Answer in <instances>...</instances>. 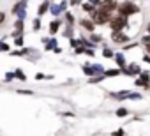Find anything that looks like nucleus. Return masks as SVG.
Listing matches in <instances>:
<instances>
[{
    "label": "nucleus",
    "mask_w": 150,
    "mask_h": 136,
    "mask_svg": "<svg viewBox=\"0 0 150 136\" xmlns=\"http://www.w3.org/2000/svg\"><path fill=\"white\" fill-rule=\"evenodd\" d=\"M120 14H125V16H131V14H136L139 13V7L132 2V0H125V2L118 4V9H117Z\"/></svg>",
    "instance_id": "7ed1b4c3"
},
{
    "label": "nucleus",
    "mask_w": 150,
    "mask_h": 136,
    "mask_svg": "<svg viewBox=\"0 0 150 136\" xmlns=\"http://www.w3.org/2000/svg\"><path fill=\"white\" fill-rule=\"evenodd\" d=\"M4 20H6V13H0V23H4Z\"/></svg>",
    "instance_id": "2f4dec72"
},
{
    "label": "nucleus",
    "mask_w": 150,
    "mask_h": 136,
    "mask_svg": "<svg viewBox=\"0 0 150 136\" xmlns=\"http://www.w3.org/2000/svg\"><path fill=\"white\" fill-rule=\"evenodd\" d=\"M18 92H20V94H28V96H30V94H34L32 90H18Z\"/></svg>",
    "instance_id": "c756f323"
},
{
    "label": "nucleus",
    "mask_w": 150,
    "mask_h": 136,
    "mask_svg": "<svg viewBox=\"0 0 150 136\" xmlns=\"http://www.w3.org/2000/svg\"><path fill=\"white\" fill-rule=\"evenodd\" d=\"M50 9H51V13H53L55 16H58V14H60V6H53V4H51V7H50Z\"/></svg>",
    "instance_id": "dca6fc26"
},
{
    "label": "nucleus",
    "mask_w": 150,
    "mask_h": 136,
    "mask_svg": "<svg viewBox=\"0 0 150 136\" xmlns=\"http://www.w3.org/2000/svg\"><path fill=\"white\" fill-rule=\"evenodd\" d=\"M67 6H69V0H62V2H60V11H65Z\"/></svg>",
    "instance_id": "5701e85b"
},
{
    "label": "nucleus",
    "mask_w": 150,
    "mask_h": 136,
    "mask_svg": "<svg viewBox=\"0 0 150 136\" xmlns=\"http://www.w3.org/2000/svg\"><path fill=\"white\" fill-rule=\"evenodd\" d=\"M35 78H37V80H44V78H48V76H44V74H41V73H39V74L35 76Z\"/></svg>",
    "instance_id": "473e14b6"
},
{
    "label": "nucleus",
    "mask_w": 150,
    "mask_h": 136,
    "mask_svg": "<svg viewBox=\"0 0 150 136\" xmlns=\"http://www.w3.org/2000/svg\"><path fill=\"white\" fill-rule=\"evenodd\" d=\"M14 28H16V30H23V20H20V18H18V20H16V23H14Z\"/></svg>",
    "instance_id": "f3484780"
},
{
    "label": "nucleus",
    "mask_w": 150,
    "mask_h": 136,
    "mask_svg": "<svg viewBox=\"0 0 150 136\" xmlns=\"http://www.w3.org/2000/svg\"><path fill=\"white\" fill-rule=\"evenodd\" d=\"M90 41H92V42H99V41H101V35H97V34L90 32Z\"/></svg>",
    "instance_id": "a211bd4d"
},
{
    "label": "nucleus",
    "mask_w": 150,
    "mask_h": 136,
    "mask_svg": "<svg viewBox=\"0 0 150 136\" xmlns=\"http://www.w3.org/2000/svg\"><path fill=\"white\" fill-rule=\"evenodd\" d=\"M81 0H69V6H80Z\"/></svg>",
    "instance_id": "a878e982"
},
{
    "label": "nucleus",
    "mask_w": 150,
    "mask_h": 136,
    "mask_svg": "<svg viewBox=\"0 0 150 136\" xmlns=\"http://www.w3.org/2000/svg\"><path fill=\"white\" fill-rule=\"evenodd\" d=\"M141 44H145V46H146V44H150V34H146V35L141 39Z\"/></svg>",
    "instance_id": "b1692460"
},
{
    "label": "nucleus",
    "mask_w": 150,
    "mask_h": 136,
    "mask_svg": "<svg viewBox=\"0 0 150 136\" xmlns=\"http://www.w3.org/2000/svg\"><path fill=\"white\" fill-rule=\"evenodd\" d=\"M120 71L122 69H106L104 71V78H115V76L120 74Z\"/></svg>",
    "instance_id": "9d476101"
},
{
    "label": "nucleus",
    "mask_w": 150,
    "mask_h": 136,
    "mask_svg": "<svg viewBox=\"0 0 150 136\" xmlns=\"http://www.w3.org/2000/svg\"><path fill=\"white\" fill-rule=\"evenodd\" d=\"M145 50H146V51L150 53V44H146V46H145Z\"/></svg>",
    "instance_id": "72a5a7b5"
},
{
    "label": "nucleus",
    "mask_w": 150,
    "mask_h": 136,
    "mask_svg": "<svg viewBox=\"0 0 150 136\" xmlns=\"http://www.w3.org/2000/svg\"><path fill=\"white\" fill-rule=\"evenodd\" d=\"M117 115H118V117H125V115H129V111H127L125 108H118V110H117Z\"/></svg>",
    "instance_id": "6ab92c4d"
},
{
    "label": "nucleus",
    "mask_w": 150,
    "mask_h": 136,
    "mask_svg": "<svg viewBox=\"0 0 150 136\" xmlns=\"http://www.w3.org/2000/svg\"><path fill=\"white\" fill-rule=\"evenodd\" d=\"M111 37H113L115 42H127V41H129V37H127L125 34H120V32H113Z\"/></svg>",
    "instance_id": "1a4fd4ad"
},
{
    "label": "nucleus",
    "mask_w": 150,
    "mask_h": 136,
    "mask_svg": "<svg viewBox=\"0 0 150 136\" xmlns=\"http://www.w3.org/2000/svg\"><path fill=\"white\" fill-rule=\"evenodd\" d=\"M64 35H65V37H69V39H72V27H67V28H65V32H64Z\"/></svg>",
    "instance_id": "aec40b11"
},
{
    "label": "nucleus",
    "mask_w": 150,
    "mask_h": 136,
    "mask_svg": "<svg viewBox=\"0 0 150 136\" xmlns=\"http://www.w3.org/2000/svg\"><path fill=\"white\" fill-rule=\"evenodd\" d=\"M14 44L21 48V46H23V35H21V37H16V41H14Z\"/></svg>",
    "instance_id": "393cba45"
},
{
    "label": "nucleus",
    "mask_w": 150,
    "mask_h": 136,
    "mask_svg": "<svg viewBox=\"0 0 150 136\" xmlns=\"http://www.w3.org/2000/svg\"><path fill=\"white\" fill-rule=\"evenodd\" d=\"M0 51H9V46H7V42L0 41Z\"/></svg>",
    "instance_id": "4be33fe9"
},
{
    "label": "nucleus",
    "mask_w": 150,
    "mask_h": 136,
    "mask_svg": "<svg viewBox=\"0 0 150 136\" xmlns=\"http://www.w3.org/2000/svg\"><path fill=\"white\" fill-rule=\"evenodd\" d=\"M60 25H62V20H53V21L50 23V34H51V35H55V34L58 32Z\"/></svg>",
    "instance_id": "6e6552de"
},
{
    "label": "nucleus",
    "mask_w": 150,
    "mask_h": 136,
    "mask_svg": "<svg viewBox=\"0 0 150 136\" xmlns=\"http://www.w3.org/2000/svg\"><path fill=\"white\" fill-rule=\"evenodd\" d=\"M101 7L106 9V11H110V13H113V11L118 9V4H117V0H103Z\"/></svg>",
    "instance_id": "20e7f679"
},
{
    "label": "nucleus",
    "mask_w": 150,
    "mask_h": 136,
    "mask_svg": "<svg viewBox=\"0 0 150 136\" xmlns=\"http://www.w3.org/2000/svg\"><path fill=\"white\" fill-rule=\"evenodd\" d=\"M85 53H87L88 57H94V55H96V53H94V50H90V48H87V50H85Z\"/></svg>",
    "instance_id": "cd10ccee"
},
{
    "label": "nucleus",
    "mask_w": 150,
    "mask_h": 136,
    "mask_svg": "<svg viewBox=\"0 0 150 136\" xmlns=\"http://www.w3.org/2000/svg\"><path fill=\"white\" fill-rule=\"evenodd\" d=\"M143 62H146V64H150V55H145V57H143Z\"/></svg>",
    "instance_id": "7c9ffc66"
},
{
    "label": "nucleus",
    "mask_w": 150,
    "mask_h": 136,
    "mask_svg": "<svg viewBox=\"0 0 150 136\" xmlns=\"http://www.w3.org/2000/svg\"><path fill=\"white\" fill-rule=\"evenodd\" d=\"M55 46H57V41H55V39H51V41L48 42V46H46V50H55Z\"/></svg>",
    "instance_id": "412c9836"
},
{
    "label": "nucleus",
    "mask_w": 150,
    "mask_h": 136,
    "mask_svg": "<svg viewBox=\"0 0 150 136\" xmlns=\"http://www.w3.org/2000/svg\"><path fill=\"white\" fill-rule=\"evenodd\" d=\"M146 30H148V34H150V23H148V28H146Z\"/></svg>",
    "instance_id": "f704fd0d"
},
{
    "label": "nucleus",
    "mask_w": 150,
    "mask_h": 136,
    "mask_svg": "<svg viewBox=\"0 0 150 136\" xmlns=\"http://www.w3.org/2000/svg\"><path fill=\"white\" fill-rule=\"evenodd\" d=\"M90 18L94 20V23L96 25H106V23H110L111 21V13L110 11H106V9H103V7H99V9H96V13H92L90 14Z\"/></svg>",
    "instance_id": "f257e3e1"
},
{
    "label": "nucleus",
    "mask_w": 150,
    "mask_h": 136,
    "mask_svg": "<svg viewBox=\"0 0 150 136\" xmlns=\"http://www.w3.org/2000/svg\"><path fill=\"white\" fill-rule=\"evenodd\" d=\"M139 80H141V81H145V83H150V73L141 71V73H139Z\"/></svg>",
    "instance_id": "f8f14e48"
},
{
    "label": "nucleus",
    "mask_w": 150,
    "mask_h": 136,
    "mask_svg": "<svg viewBox=\"0 0 150 136\" xmlns=\"http://www.w3.org/2000/svg\"><path fill=\"white\" fill-rule=\"evenodd\" d=\"M127 18L129 16H125V14H117V16H113L111 18V21H110V27H111V30L113 32H122L125 27H127Z\"/></svg>",
    "instance_id": "f03ea898"
},
{
    "label": "nucleus",
    "mask_w": 150,
    "mask_h": 136,
    "mask_svg": "<svg viewBox=\"0 0 150 136\" xmlns=\"http://www.w3.org/2000/svg\"><path fill=\"white\" fill-rule=\"evenodd\" d=\"M32 28H34V30H39V28H41V20H39V18H35V20L32 21Z\"/></svg>",
    "instance_id": "2eb2a0df"
},
{
    "label": "nucleus",
    "mask_w": 150,
    "mask_h": 136,
    "mask_svg": "<svg viewBox=\"0 0 150 136\" xmlns=\"http://www.w3.org/2000/svg\"><path fill=\"white\" fill-rule=\"evenodd\" d=\"M80 27H83L87 32H94V28H96V23H94V20L81 18V20H80Z\"/></svg>",
    "instance_id": "39448f33"
},
{
    "label": "nucleus",
    "mask_w": 150,
    "mask_h": 136,
    "mask_svg": "<svg viewBox=\"0 0 150 136\" xmlns=\"http://www.w3.org/2000/svg\"><path fill=\"white\" fill-rule=\"evenodd\" d=\"M14 78H18V80H21V81H25V80H27V76H25V73H23L21 69H16V71H14Z\"/></svg>",
    "instance_id": "ddd939ff"
},
{
    "label": "nucleus",
    "mask_w": 150,
    "mask_h": 136,
    "mask_svg": "<svg viewBox=\"0 0 150 136\" xmlns=\"http://www.w3.org/2000/svg\"><path fill=\"white\" fill-rule=\"evenodd\" d=\"M13 78H14V74H13V73H9V74H7V76H6V81H11V80H13Z\"/></svg>",
    "instance_id": "c85d7f7f"
},
{
    "label": "nucleus",
    "mask_w": 150,
    "mask_h": 136,
    "mask_svg": "<svg viewBox=\"0 0 150 136\" xmlns=\"http://www.w3.org/2000/svg\"><path fill=\"white\" fill-rule=\"evenodd\" d=\"M103 55H104L106 58H113V57H115V53H113L111 50H108V48H104V50H103Z\"/></svg>",
    "instance_id": "4468645a"
},
{
    "label": "nucleus",
    "mask_w": 150,
    "mask_h": 136,
    "mask_svg": "<svg viewBox=\"0 0 150 136\" xmlns=\"http://www.w3.org/2000/svg\"><path fill=\"white\" fill-rule=\"evenodd\" d=\"M50 7H51V4L48 2V0H44V2L39 6V9H37V16H39V18H41V16H44V14L50 11Z\"/></svg>",
    "instance_id": "0eeeda50"
},
{
    "label": "nucleus",
    "mask_w": 150,
    "mask_h": 136,
    "mask_svg": "<svg viewBox=\"0 0 150 136\" xmlns=\"http://www.w3.org/2000/svg\"><path fill=\"white\" fill-rule=\"evenodd\" d=\"M64 18H65V23H67L69 27H72V25H74V21H76V20H74V16H72L71 13H65V14H64Z\"/></svg>",
    "instance_id": "9b49d317"
},
{
    "label": "nucleus",
    "mask_w": 150,
    "mask_h": 136,
    "mask_svg": "<svg viewBox=\"0 0 150 136\" xmlns=\"http://www.w3.org/2000/svg\"><path fill=\"white\" fill-rule=\"evenodd\" d=\"M113 58H115V62H117V65L120 67V69H122V71H124V69H125V67H127V62H125V57H124L122 53H115V57H113Z\"/></svg>",
    "instance_id": "423d86ee"
},
{
    "label": "nucleus",
    "mask_w": 150,
    "mask_h": 136,
    "mask_svg": "<svg viewBox=\"0 0 150 136\" xmlns=\"http://www.w3.org/2000/svg\"><path fill=\"white\" fill-rule=\"evenodd\" d=\"M113 136H125V132H124L122 129H118V131H115V132H113Z\"/></svg>",
    "instance_id": "bb28decb"
},
{
    "label": "nucleus",
    "mask_w": 150,
    "mask_h": 136,
    "mask_svg": "<svg viewBox=\"0 0 150 136\" xmlns=\"http://www.w3.org/2000/svg\"><path fill=\"white\" fill-rule=\"evenodd\" d=\"M132 2H134V0H132Z\"/></svg>",
    "instance_id": "c9c22d12"
}]
</instances>
